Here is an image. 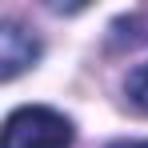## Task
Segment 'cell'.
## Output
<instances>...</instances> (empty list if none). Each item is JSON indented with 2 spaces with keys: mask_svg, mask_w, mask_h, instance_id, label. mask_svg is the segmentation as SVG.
<instances>
[{
  "mask_svg": "<svg viewBox=\"0 0 148 148\" xmlns=\"http://www.w3.org/2000/svg\"><path fill=\"white\" fill-rule=\"evenodd\" d=\"M0 148H72V120L48 104H24L8 112Z\"/></svg>",
  "mask_w": 148,
  "mask_h": 148,
  "instance_id": "1",
  "label": "cell"
},
{
  "mask_svg": "<svg viewBox=\"0 0 148 148\" xmlns=\"http://www.w3.org/2000/svg\"><path fill=\"white\" fill-rule=\"evenodd\" d=\"M108 148H148V140H112Z\"/></svg>",
  "mask_w": 148,
  "mask_h": 148,
  "instance_id": "4",
  "label": "cell"
},
{
  "mask_svg": "<svg viewBox=\"0 0 148 148\" xmlns=\"http://www.w3.org/2000/svg\"><path fill=\"white\" fill-rule=\"evenodd\" d=\"M128 96H132V104L140 112H148V64H140L136 72L128 76Z\"/></svg>",
  "mask_w": 148,
  "mask_h": 148,
  "instance_id": "3",
  "label": "cell"
},
{
  "mask_svg": "<svg viewBox=\"0 0 148 148\" xmlns=\"http://www.w3.org/2000/svg\"><path fill=\"white\" fill-rule=\"evenodd\" d=\"M36 56H40V40L32 32H24L16 20L0 24V80L20 76L28 64H36Z\"/></svg>",
  "mask_w": 148,
  "mask_h": 148,
  "instance_id": "2",
  "label": "cell"
}]
</instances>
